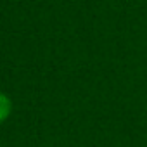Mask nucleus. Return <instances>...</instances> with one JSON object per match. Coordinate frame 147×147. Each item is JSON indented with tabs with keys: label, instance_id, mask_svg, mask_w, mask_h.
<instances>
[{
	"label": "nucleus",
	"instance_id": "nucleus-1",
	"mask_svg": "<svg viewBox=\"0 0 147 147\" xmlns=\"http://www.w3.org/2000/svg\"><path fill=\"white\" fill-rule=\"evenodd\" d=\"M11 111H12V102L7 95L0 94V123H4L9 116H11Z\"/></svg>",
	"mask_w": 147,
	"mask_h": 147
}]
</instances>
